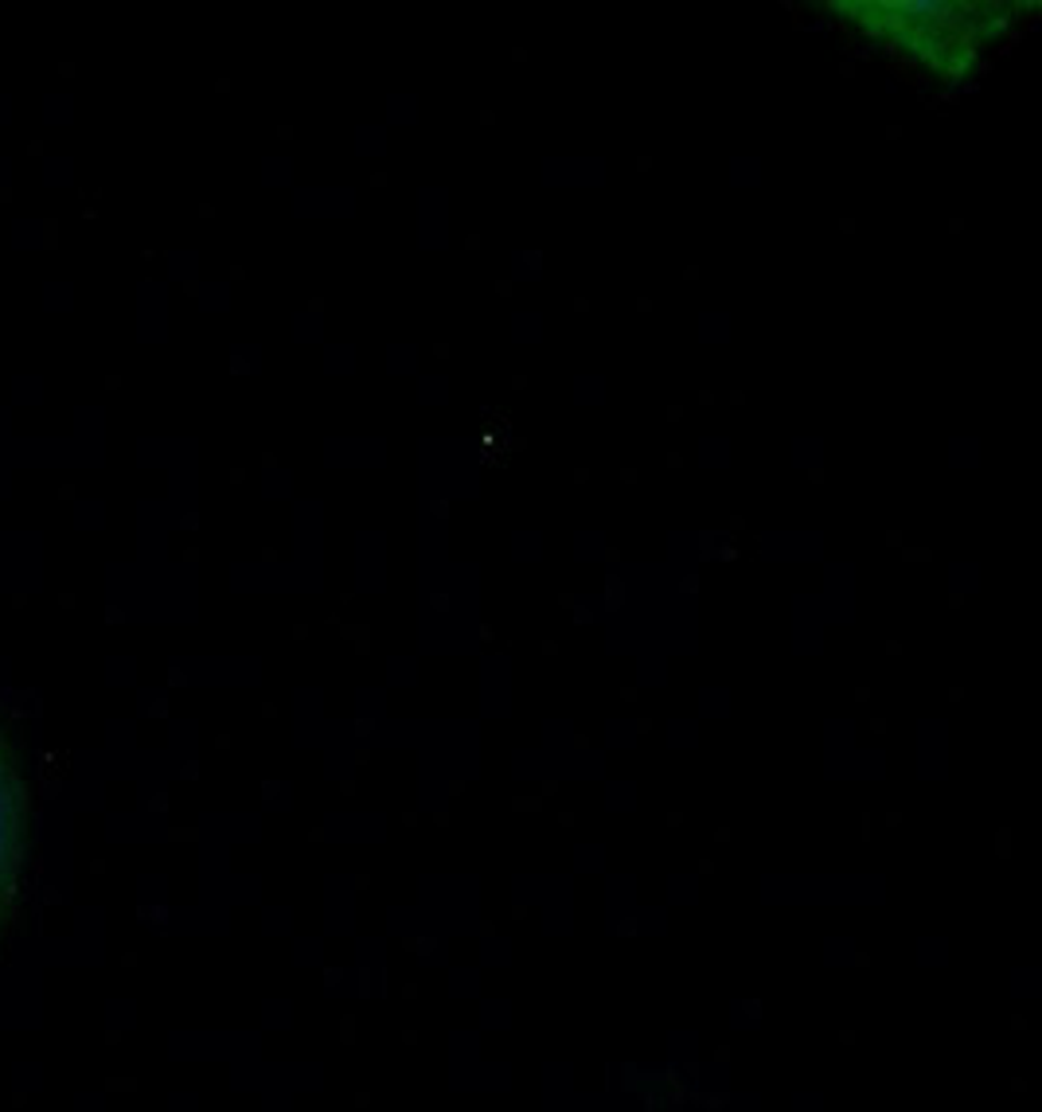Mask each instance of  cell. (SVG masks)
<instances>
[{
  "mask_svg": "<svg viewBox=\"0 0 1042 1112\" xmlns=\"http://www.w3.org/2000/svg\"><path fill=\"white\" fill-rule=\"evenodd\" d=\"M820 12L859 47L906 62L944 90L981 79L1039 4L1016 0H828Z\"/></svg>",
  "mask_w": 1042,
  "mask_h": 1112,
  "instance_id": "6da1fadb",
  "label": "cell"
},
{
  "mask_svg": "<svg viewBox=\"0 0 1042 1112\" xmlns=\"http://www.w3.org/2000/svg\"><path fill=\"white\" fill-rule=\"evenodd\" d=\"M27 863V784L20 773L16 749L0 730V933L9 929L20 902V882Z\"/></svg>",
  "mask_w": 1042,
  "mask_h": 1112,
  "instance_id": "7a4b0ae2",
  "label": "cell"
},
{
  "mask_svg": "<svg viewBox=\"0 0 1042 1112\" xmlns=\"http://www.w3.org/2000/svg\"><path fill=\"white\" fill-rule=\"evenodd\" d=\"M484 1034L477 1027H457L446 1042V1089L457 1097H500L516 1089V1066L481 1054Z\"/></svg>",
  "mask_w": 1042,
  "mask_h": 1112,
  "instance_id": "3957f363",
  "label": "cell"
},
{
  "mask_svg": "<svg viewBox=\"0 0 1042 1112\" xmlns=\"http://www.w3.org/2000/svg\"><path fill=\"white\" fill-rule=\"evenodd\" d=\"M574 1066L566 1058H551L539 1066V1097H543V1112H551L554 1104H562L574 1093Z\"/></svg>",
  "mask_w": 1042,
  "mask_h": 1112,
  "instance_id": "277c9868",
  "label": "cell"
},
{
  "mask_svg": "<svg viewBox=\"0 0 1042 1112\" xmlns=\"http://www.w3.org/2000/svg\"><path fill=\"white\" fill-rule=\"evenodd\" d=\"M516 1023V1004L508 996H489L481 999V1019H477V1031L481 1034H508Z\"/></svg>",
  "mask_w": 1042,
  "mask_h": 1112,
  "instance_id": "5b68a950",
  "label": "cell"
},
{
  "mask_svg": "<svg viewBox=\"0 0 1042 1112\" xmlns=\"http://www.w3.org/2000/svg\"><path fill=\"white\" fill-rule=\"evenodd\" d=\"M446 972H449L446 996L454 999V1004H472V999H481L484 972L477 968V964H454V968H446Z\"/></svg>",
  "mask_w": 1042,
  "mask_h": 1112,
  "instance_id": "8992f818",
  "label": "cell"
},
{
  "mask_svg": "<svg viewBox=\"0 0 1042 1112\" xmlns=\"http://www.w3.org/2000/svg\"><path fill=\"white\" fill-rule=\"evenodd\" d=\"M953 964V944L944 941V937H921L918 949H914V968L926 972V976H937Z\"/></svg>",
  "mask_w": 1042,
  "mask_h": 1112,
  "instance_id": "52a82bcc",
  "label": "cell"
},
{
  "mask_svg": "<svg viewBox=\"0 0 1042 1112\" xmlns=\"http://www.w3.org/2000/svg\"><path fill=\"white\" fill-rule=\"evenodd\" d=\"M820 964L828 972H847L859 964V944L847 941V937H828V941L820 944Z\"/></svg>",
  "mask_w": 1042,
  "mask_h": 1112,
  "instance_id": "ba28073f",
  "label": "cell"
},
{
  "mask_svg": "<svg viewBox=\"0 0 1042 1112\" xmlns=\"http://www.w3.org/2000/svg\"><path fill=\"white\" fill-rule=\"evenodd\" d=\"M664 1054H668V1062L679 1074V1069H687L691 1062H699V1034L676 1027V1031H668V1039H664Z\"/></svg>",
  "mask_w": 1042,
  "mask_h": 1112,
  "instance_id": "9c48e42d",
  "label": "cell"
},
{
  "mask_svg": "<svg viewBox=\"0 0 1042 1112\" xmlns=\"http://www.w3.org/2000/svg\"><path fill=\"white\" fill-rule=\"evenodd\" d=\"M477 968L489 976V972H508L512 964H516V949H512V941H504V937H496V941H489L481 949V956H477Z\"/></svg>",
  "mask_w": 1042,
  "mask_h": 1112,
  "instance_id": "30bf717a",
  "label": "cell"
},
{
  "mask_svg": "<svg viewBox=\"0 0 1042 1112\" xmlns=\"http://www.w3.org/2000/svg\"><path fill=\"white\" fill-rule=\"evenodd\" d=\"M1007 991H1011V999H1039L1042 972L1034 968V964H1019V968H1011V976H1007Z\"/></svg>",
  "mask_w": 1042,
  "mask_h": 1112,
  "instance_id": "8fae6325",
  "label": "cell"
},
{
  "mask_svg": "<svg viewBox=\"0 0 1042 1112\" xmlns=\"http://www.w3.org/2000/svg\"><path fill=\"white\" fill-rule=\"evenodd\" d=\"M726 1027H731L734 1034H754V1031H762V1007L757 1004H738L731 1011V1019H726Z\"/></svg>",
  "mask_w": 1042,
  "mask_h": 1112,
  "instance_id": "7c38bea8",
  "label": "cell"
},
{
  "mask_svg": "<svg viewBox=\"0 0 1042 1112\" xmlns=\"http://www.w3.org/2000/svg\"><path fill=\"white\" fill-rule=\"evenodd\" d=\"M789 1112H828V1097L820 1089H797L789 1097Z\"/></svg>",
  "mask_w": 1042,
  "mask_h": 1112,
  "instance_id": "4fadbf2b",
  "label": "cell"
},
{
  "mask_svg": "<svg viewBox=\"0 0 1042 1112\" xmlns=\"http://www.w3.org/2000/svg\"><path fill=\"white\" fill-rule=\"evenodd\" d=\"M414 961L422 964V968H454V961H449V952L442 949L437 941H426V944H419V956Z\"/></svg>",
  "mask_w": 1042,
  "mask_h": 1112,
  "instance_id": "5bb4252c",
  "label": "cell"
},
{
  "mask_svg": "<svg viewBox=\"0 0 1042 1112\" xmlns=\"http://www.w3.org/2000/svg\"><path fill=\"white\" fill-rule=\"evenodd\" d=\"M664 926H668V921H664L660 914H641V917H637V933H664Z\"/></svg>",
  "mask_w": 1042,
  "mask_h": 1112,
  "instance_id": "9a60e30c",
  "label": "cell"
}]
</instances>
